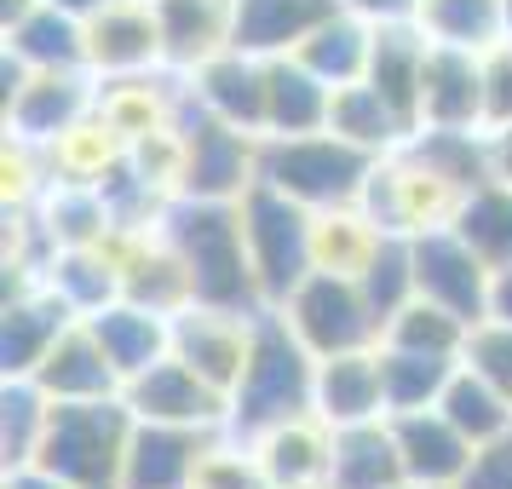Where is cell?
<instances>
[{
	"mask_svg": "<svg viewBox=\"0 0 512 489\" xmlns=\"http://www.w3.org/2000/svg\"><path fill=\"white\" fill-rule=\"evenodd\" d=\"M162 236L185 259L196 282V305H225V311H265L248 231H242V202H208V196H173L162 213Z\"/></svg>",
	"mask_w": 512,
	"mask_h": 489,
	"instance_id": "1",
	"label": "cell"
},
{
	"mask_svg": "<svg viewBox=\"0 0 512 489\" xmlns=\"http://www.w3.org/2000/svg\"><path fill=\"white\" fill-rule=\"evenodd\" d=\"M311 392H317V357L305 340L288 328L277 305H265L254 317V351L248 369L231 386V409H225V432L242 443L265 438L271 426L294 415H311Z\"/></svg>",
	"mask_w": 512,
	"mask_h": 489,
	"instance_id": "2",
	"label": "cell"
},
{
	"mask_svg": "<svg viewBox=\"0 0 512 489\" xmlns=\"http://www.w3.org/2000/svg\"><path fill=\"white\" fill-rule=\"evenodd\" d=\"M133 426H139V415L127 409V397L52 403V420H47V438H41L35 466H47L64 484H81V489H121Z\"/></svg>",
	"mask_w": 512,
	"mask_h": 489,
	"instance_id": "3",
	"label": "cell"
},
{
	"mask_svg": "<svg viewBox=\"0 0 512 489\" xmlns=\"http://www.w3.org/2000/svg\"><path fill=\"white\" fill-rule=\"evenodd\" d=\"M380 156L346 144L340 133H300V139H259V179L277 185L282 196L305 202L311 213L328 208H351L363 202L369 173Z\"/></svg>",
	"mask_w": 512,
	"mask_h": 489,
	"instance_id": "4",
	"label": "cell"
},
{
	"mask_svg": "<svg viewBox=\"0 0 512 489\" xmlns=\"http://www.w3.org/2000/svg\"><path fill=\"white\" fill-rule=\"evenodd\" d=\"M311 225H317V213L294 196H282L277 185H265V179H254V190L242 196V231H248V259H254L265 305H282L317 271Z\"/></svg>",
	"mask_w": 512,
	"mask_h": 489,
	"instance_id": "5",
	"label": "cell"
},
{
	"mask_svg": "<svg viewBox=\"0 0 512 489\" xmlns=\"http://www.w3.org/2000/svg\"><path fill=\"white\" fill-rule=\"evenodd\" d=\"M277 311L288 317V328L305 340L311 357H340V351L380 346V334H386L369 294H363V282L340 277V271H311Z\"/></svg>",
	"mask_w": 512,
	"mask_h": 489,
	"instance_id": "6",
	"label": "cell"
},
{
	"mask_svg": "<svg viewBox=\"0 0 512 489\" xmlns=\"http://www.w3.org/2000/svg\"><path fill=\"white\" fill-rule=\"evenodd\" d=\"M179 133H185V190L179 196H208V202H242L259 179V139L231 121L208 116L190 87L179 93Z\"/></svg>",
	"mask_w": 512,
	"mask_h": 489,
	"instance_id": "7",
	"label": "cell"
},
{
	"mask_svg": "<svg viewBox=\"0 0 512 489\" xmlns=\"http://www.w3.org/2000/svg\"><path fill=\"white\" fill-rule=\"evenodd\" d=\"M363 208L374 213V225L392 236H420L432 225H449L461 208V190L449 185L443 173L420 162L409 144H397L392 156H380L363 190Z\"/></svg>",
	"mask_w": 512,
	"mask_h": 489,
	"instance_id": "8",
	"label": "cell"
},
{
	"mask_svg": "<svg viewBox=\"0 0 512 489\" xmlns=\"http://www.w3.org/2000/svg\"><path fill=\"white\" fill-rule=\"evenodd\" d=\"M98 110V75L93 70H29L12 93H6V127L24 144H52L75 133L81 121Z\"/></svg>",
	"mask_w": 512,
	"mask_h": 489,
	"instance_id": "9",
	"label": "cell"
},
{
	"mask_svg": "<svg viewBox=\"0 0 512 489\" xmlns=\"http://www.w3.org/2000/svg\"><path fill=\"white\" fill-rule=\"evenodd\" d=\"M415 242V282L426 300H438L443 311H455L466 323H484L489 317V282H495V265H489L472 242H466L455 225H432V231L409 236Z\"/></svg>",
	"mask_w": 512,
	"mask_h": 489,
	"instance_id": "10",
	"label": "cell"
},
{
	"mask_svg": "<svg viewBox=\"0 0 512 489\" xmlns=\"http://www.w3.org/2000/svg\"><path fill=\"white\" fill-rule=\"evenodd\" d=\"M254 317L259 311H225V305H185L173 317V357L213 380L219 392L231 397V386L248 369L254 351Z\"/></svg>",
	"mask_w": 512,
	"mask_h": 489,
	"instance_id": "11",
	"label": "cell"
},
{
	"mask_svg": "<svg viewBox=\"0 0 512 489\" xmlns=\"http://www.w3.org/2000/svg\"><path fill=\"white\" fill-rule=\"evenodd\" d=\"M127 409L139 420H173V426H208V432H225V409H231V397L219 392L213 380L179 363L173 351H167L162 363H150L144 374H133L127 386Z\"/></svg>",
	"mask_w": 512,
	"mask_h": 489,
	"instance_id": "12",
	"label": "cell"
},
{
	"mask_svg": "<svg viewBox=\"0 0 512 489\" xmlns=\"http://www.w3.org/2000/svg\"><path fill=\"white\" fill-rule=\"evenodd\" d=\"M87 64H93L98 81L167 70L156 0H116V6H104L98 18H87Z\"/></svg>",
	"mask_w": 512,
	"mask_h": 489,
	"instance_id": "13",
	"label": "cell"
},
{
	"mask_svg": "<svg viewBox=\"0 0 512 489\" xmlns=\"http://www.w3.org/2000/svg\"><path fill=\"white\" fill-rule=\"evenodd\" d=\"M219 432L208 426H173V420H139L121 489H196L202 455L213 449Z\"/></svg>",
	"mask_w": 512,
	"mask_h": 489,
	"instance_id": "14",
	"label": "cell"
},
{
	"mask_svg": "<svg viewBox=\"0 0 512 489\" xmlns=\"http://www.w3.org/2000/svg\"><path fill=\"white\" fill-rule=\"evenodd\" d=\"M41 392L52 397V403H87V397H121V369L110 363V351H104V340L93 334V323L87 317H75L58 340H52V351L41 357V369L29 374Z\"/></svg>",
	"mask_w": 512,
	"mask_h": 489,
	"instance_id": "15",
	"label": "cell"
},
{
	"mask_svg": "<svg viewBox=\"0 0 512 489\" xmlns=\"http://www.w3.org/2000/svg\"><path fill=\"white\" fill-rule=\"evenodd\" d=\"M386 420H392V438H397V455H403L409 484L455 489L466 478L478 443L466 438L443 409H409V415H386Z\"/></svg>",
	"mask_w": 512,
	"mask_h": 489,
	"instance_id": "16",
	"label": "cell"
},
{
	"mask_svg": "<svg viewBox=\"0 0 512 489\" xmlns=\"http://www.w3.org/2000/svg\"><path fill=\"white\" fill-rule=\"evenodd\" d=\"M167 75H196L236 47V0H156Z\"/></svg>",
	"mask_w": 512,
	"mask_h": 489,
	"instance_id": "17",
	"label": "cell"
},
{
	"mask_svg": "<svg viewBox=\"0 0 512 489\" xmlns=\"http://www.w3.org/2000/svg\"><path fill=\"white\" fill-rule=\"evenodd\" d=\"M420 127H484V52L426 47L420 75Z\"/></svg>",
	"mask_w": 512,
	"mask_h": 489,
	"instance_id": "18",
	"label": "cell"
},
{
	"mask_svg": "<svg viewBox=\"0 0 512 489\" xmlns=\"http://www.w3.org/2000/svg\"><path fill=\"white\" fill-rule=\"evenodd\" d=\"M185 87L208 116L265 139V58L231 47V52H219L213 64H202L196 75H185Z\"/></svg>",
	"mask_w": 512,
	"mask_h": 489,
	"instance_id": "19",
	"label": "cell"
},
{
	"mask_svg": "<svg viewBox=\"0 0 512 489\" xmlns=\"http://www.w3.org/2000/svg\"><path fill=\"white\" fill-rule=\"evenodd\" d=\"M70 323L75 311L47 282H35L24 294H6V311H0V369H6V380H24V374L41 369V357Z\"/></svg>",
	"mask_w": 512,
	"mask_h": 489,
	"instance_id": "20",
	"label": "cell"
},
{
	"mask_svg": "<svg viewBox=\"0 0 512 489\" xmlns=\"http://www.w3.org/2000/svg\"><path fill=\"white\" fill-rule=\"evenodd\" d=\"M311 409L328 426H357V420H386V380H380V346L317 357V392Z\"/></svg>",
	"mask_w": 512,
	"mask_h": 489,
	"instance_id": "21",
	"label": "cell"
},
{
	"mask_svg": "<svg viewBox=\"0 0 512 489\" xmlns=\"http://www.w3.org/2000/svg\"><path fill=\"white\" fill-rule=\"evenodd\" d=\"M426 29L415 18H403V24H374V52H369V81L374 93L392 104L403 127L420 133V75H426Z\"/></svg>",
	"mask_w": 512,
	"mask_h": 489,
	"instance_id": "22",
	"label": "cell"
},
{
	"mask_svg": "<svg viewBox=\"0 0 512 489\" xmlns=\"http://www.w3.org/2000/svg\"><path fill=\"white\" fill-rule=\"evenodd\" d=\"M254 455L265 466L271 489H311L328 484V461H334V426L317 409L271 426L265 438H254Z\"/></svg>",
	"mask_w": 512,
	"mask_h": 489,
	"instance_id": "23",
	"label": "cell"
},
{
	"mask_svg": "<svg viewBox=\"0 0 512 489\" xmlns=\"http://www.w3.org/2000/svg\"><path fill=\"white\" fill-rule=\"evenodd\" d=\"M340 12V0H236V52L288 58L300 52L317 24Z\"/></svg>",
	"mask_w": 512,
	"mask_h": 489,
	"instance_id": "24",
	"label": "cell"
},
{
	"mask_svg": "<svg viewBox=\"0 0 512 489\" xmlns=\"http://www.w3.org/2000/svg\"><path fill=\"white\" fill-rule=\"evenodd\" d=\"M328 87L317 70H305L300 58H265V139H300V133H323L328 127Z\"/></svg>",
	"mask_w": 512,
	"mask_h": 489,
	"instance_id": "25",
	"label": "cell"
},
{
	"mask_svg": "<svg viewBox=\"0 0 512 489\" xmlns=\"http://www.w3.org/2000/svg\"><path fill=\"white\" fill-rule=\"evenodd\" d=\"M328 484L334 489H403V455H397L392 420H357V426H334V461H328Z\"/></svg>",
	"mask_w": 512,
	"mask_h": 489,
	"instance_id": "26",
	"label": "cell"
},
{
	"mask_svg": "<svg viewBox=\"0 0 512 489\" xmlns=\"http://www.w3.org/2000/svg\"><path fill=\"white\" fill-rule=\"evenodd\" d=\"M87 323H93V334L104 340L110 363L121 369V380L144 374L150 363H162L167 351H173V317H162V311H150V305H139V300L104 305Z\"/></svg>",
	"mask_w": 512,
	"mask_h": 489,
	"instance_id": "27",
	"label": "cell"
},
{
	"mask_svg": "<svg viewBox=\"0 0 512 489\" xmlns=\"http://www.w3.org/2000/svg\"><path fill=\"white\" fill-rule=\"evenodd\" d=\"M6 52L29 70H93L87 64V24L35 0L18 24H6Z\"/></svg>",
	"mask_w": 512,
	"mask_h": 489,
	"instance_id": "28",
	"label": "cell"
},
{
	"mask_svg": "<svg viewBox=\"0 0 512 489\" xmlns=\"http://www.w3.org/2000/svg\"><path fill=\"white\" fill-rule=\"evenodd\" d=\"M58 300L70 305L75 317H93L104 305L121 300V259L110 254V242H93V248H58L41 271Z\"/></svg>",
	"mask_w": 512,
	"mask_h": 489,
	"instance_id": "29",
	"label": "cell"
},
{
	"mask_svg": "<svg viewBox=\"0 0 512 489\" xmlns=\"http://www.w3.org/2000/svg\"><path fill=\"white\" fill-rule=\"evenodd\" d=\"M35 219L47 231L52 254L58 248H93V242H104V236L116 231L104 190L87 185V179H52V190L35 202Z\"/></svg>",
	"mask_w": 512,
	"mask_h": 489,
	"instance_id": "30",
	"label": "cell"
},
{
	"mask_svg": "<svg viewBox=\"0 0 512 489\" xmlns=\"http://www.w3.org/2000/svg\"><path fill=\"white\" fill-rule=\"evenodd\" d=\"M369 52H374V24L340 6L328 24H317V35H311L294 58H300L305 70L323 75L328 87H351V81L369 75Z\"/></svg>",
	"mask_w": 512,
	"mask_h": 489,
	"instance_id": "31",
	"label": "cell"
},
{
	"mask_svg": "<svg viewBox=\"0 0 512 489\" xmlns=\"http://www.w3.org/2000/svg\"><path fill=\"white\" fill-rule=\"evenodd\" d=\"M461 357H438V351H409L380 340V380H386V415H409V409H438L443 386L455 380Z\"/></svg>",
	"mask_w": 512,
	"mask_h": 489,
	"instance_id": "32",
	"label": "cell"
},
{
	"mask_svg": "<svg viewBox=\"0 0 512 489\" xmlns=\"http://www.w3.org/2000/svg\"><path fill=\"white\" fill-rule=\"evenodd\" d=\"M328 133H340L346 144L369 150V156H392L397 144L409 139V127L386 98L374 93L369 81H351V87H334V104H328Z\"/></svg>",
	"mask_w": 512,
	"mask_h": 489,
	"instance_id": "33",
	"label": "cell"
},
{
	"mask_svg": "<svg viewBox=\"0 0 512 489\" xmlns=\"http://www.w3.org/2000/svg\"><path fill=\"white\" fill-rule=\"evenodd\" d=\"M380 242H386V231L374 225V213L363 202L328 208L311 225V259H317V271H340V277H363V265L374 259Z\"/></svg>",
	"mask_w": 512,
	"mask_h": 489,
	"instance_id": "34",
	"label": "cell"
},
{
	"mask_svg": "<svg viewBox=\"0 0 512 489\" xmlns=\"http://www.w3.org/2000/svg\"><path fill=\"white\" fill-rule=\"evenodd\" d=\"M415 24L426 29V41L489 52L495 41H507V0H420Z\"/></svg>",
	"mask_w": 512,
	"mask_h": 489,
	"instance_id": "35",
	"label": "cell"
},
{
	"mask_svg": "<svg viewBox=\"0 0 512 489\" xmlns=\"http://www.w3.org/2000/svg\"><path fill=\"white\" fill-rule=\"evenodd\" d=\"M438 409H443L449 420H455V426H461V432H466L472 443H478V449L512 432V403H507L501 392H495L484 374L466 363V357H461V369H455V380L443 386Z\"/></svg>",
	"mask_w": 512,
	"mask_h": 489,
	"instance_id": "36",
	"label": "cell"
},
{
	"mask_svg": "<svg viewBox=\"0 0 512 489\" xmlns=\"http://www.w3.org/2000/svg\"><path fill=\"white\" fill-rule=\"evenodd\" d=\"M449 225H455V231H461L466 242H472L489 265H495V271H501V265H512V185L484 179L478 190H466Z\"/></svg>",
	"mask_w": 512,
	"mask_h": 489,
	"instance_id": "37",
	"label": "cell"
},
{
	"mask_svg": "<svg viewBox=\"0 0 512 489\" xmlns=\"http://www.w3.org/2000/svg\"><path fill=\"white\" fill-rule=\"evenodd\" d=\"M52 420V397L35 386V380H6L0 392V449H6V472L12 466H35L41 455V438H47Z\"/></svg>",
	"mask_w": 512,
	"mask_h": 489,
	"instance_id": "38",
	"label": "cell"
},
{
	"mask_svg": "<svg viewBox=\"0 0 512 489\" xmlns=\"http://www.w3.org/2000/svg\"><path fill=\"white\" fill-rule=\"evenodd\" d=\"M466 334H472L466 317L443 311V305L426 300V294H415V300L386 323L380 340H386V346H409V351H438V357H466Z\"/></svg>",
	"mask_w": 512,
	"mask_h": 489,
	"instance_id": "39",
	"label": "cell"
},
{
	"mask_svg": "<svg viewBox=\"0 0 512 489\" xmlns=\"http://www.w3.org/2000/svg\"><path fill=\"white\" fill-rule=\"evenodd\" d=\"M363 294H369V305H374V317H380V328L392 323L403 305L420 294V282H415V242L409 236H392L386 231V242L374 248V259L363 265Z\"/></svg>",
	"mask_w": 512,
	"mask_h": 489,
	"instance_id": "40",
	"label": "cell"
},
{
	"mask_svg": "<svg viewBox=\"0 0 512 489\" xmlns=\"http://www.w3.org/2000/svg\"><path fill=\"white\" fill-rule=\"evenodd\" d=\"M196 489H271V478H265V466H259L254 443L219 432V438H213V449L202 455Z\"/></svg>",
	"mask_w": 512,
	"mask_h": 489,
	"instance_id": "41",
	"label": "cell"
},
{
	"mask_svg": "<svg viewBox=\"0 0 512 489\" xmlns=\"http://www.w3.org/2000/svg\"><path fill=\"white\" fill-rule=\"evenodd\" d=\"M466 363L512 403V323H501V317L472 323V334H466Z\"/></svg>",
	"mask_w": 512,
	"mask_h": 489,
	"instance_id": "42",
	"label": "cell"
},
{
	"mask_svg": "<svg viewBox=\"0 0 512 489\" xmlns=\"http://www.w3.org/2000/svg\"><path fill=\"white\" fill-rule=\"evenodd\" d=\"M512 121V41H495L484 52V133Z\"/></svg>",
	"mask_w": 512,
	"mask_h": 489,
	"instance_id": "43",
	"label": "cell"
},
{
	"mask_svg": "<svg viewBox=\"0 0 512 489\" xmlns=\"http://www.w3.org/2000/svg\"><path fill=\"white\" fill-rule=\"evenodd\" d=\"M455 489H512V432L507 438H495V443H484Z\"/></svg>",
	"mask_w": 512,
	"mask_h": 489,
	"instance_id": "44",
	"label": "cell"
},
{
	"mask_svg": "<svg viewBox=\"0 0 512 489\" xmlns=\"http://www.w3.org/2000/svg\"><path fill=\"white\" fill-rule=\"evenodd\" d=\"M346 12H357V18H369V24H403V18H415L420 0H340Z\"/></svg>",
	"mask_w": 512,
	"mask_h": 489,
	"instance_id": "45",
	"label": "cell"
},
{
	"mask_svg": "<svg viewBox=\"0 0 512 489\" xmlns=\"http://www.w3.org/2000/svg\"><path fill=\"white\" fill-rule=\"evenodd\" d=\"M489 179L512 185V121L507 127H489Z\"/></svg>",
	"mask_w": 512,
	"mask_h": 489,
	"instance_id": "46",
	"label": "cell"
},
{
	"mask_svg": "<svg viewBox=\"0 0 512 489\" xmlns=\"http://www.w3.org/2000/svg\"><path fill=\"white\" fill-rule=\"evenodd\" d=\"M6 489H81V484H64L47 466H12V472H6Z\"/></svg>",
	"mask_w": 512,
	"mask_h": 489,
	"instance_id": "47",
	"label": "cell"
},
{
	"mask_svg": "<svg viewBox=\"0 0 512 489\" xmlns=\"http://www.w3.org/2000/svg\"><path fill=\"white\" fill-rule=\"evenodd\" d=\"M489 317L512 323V265H501V271H495V282H489Z\"/></svg>",
	"mask_w": 512,
	"mask_h": 489,
	"instance_id": "48",
	"label": "cell"
},
{
	"mask_svg": "<svg viewBox=\"0 0 512 489\" xmlns=\"http://www.w3.org/2000/svg\"><path fill=\"white\" fill-rule=\"evenodd\" d=\"M47 6H58V12H70V18L87 24V18H98V12H104V6H116V0H47Z\"/></svg>",
	"mask_w": 512,
	"mask_h": 489,
	"instance_id": "49",
	"label": "cell"
},
{
	"mask_svg": "<svg viewBox=\"0 0 512 489\" xmlns=\"http://www.w3.org/2000/svg\"><path fill=\"white\" fill-rule=\"evenodd\" d=\"M507 41H512V0H507Z\"/></svg>",
	"mask_w": 512,
	"mask_h": 489,
	"instance_id": "50",
	"label": "cell"
},
{
	"mask_svg": "<svg viewBox=\"0 0 512 489\" xmlns=\"http://www.w3.org/2000/svg\"><path fill=\"white\" fill-rule=\"evenodd\" d=\"M403 489H432V484H403Z\"/></svg>",
	"mask_w": 512,
	"mask_h": 489,
	"instance_id": "51",
	"label": "cell"
}]
</instances>
